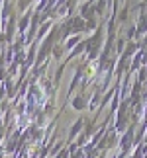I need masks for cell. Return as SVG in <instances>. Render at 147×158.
Returning <instances> with one entry per match:
<instances>
[{
	"label": "cell",
	"mask_w": 147,
	"mask_h": 158,
	"mask_svg": "<svg viewBox=\"0 0 147 158\" xmlns=\"http://www.w3.org/2000/svg\"><path fill=\"white\" fill-rule=\"evenodd\" d=\"M116 141H118V133L112 131V133H108V135H104L102 137V143H100V150H108V148H112Z\"/></svg>",
	"instance_id": "cell-1"
},
{
	"label": "cell",
	"mask_w": 147,
	"mask_h": 158,
	"mask_svg": "<svg viewBox=\"0 0 147 158\" xmlns=\"http://www.w3.org/2000/svg\"><path fill=\"white\" fill-rule=\"evenodd\" d=\"M87 106H88V98H87V96H84V94L77 96V98L73 100V107H75L77 111H82V109L87 107Z\"/></svg>",
	"instance_id": "cell-2"
},
{
	"label": "cell",
	"mask_w": 147,
	"mask_h": 158,
	"mask_svg": "<svg viewBox=\"0 0 147 158\" xmlns=\"http://www.w3.org/2000/svg\"><path fill=\"white\" fill-rule=\"evenodd\" d=\"M110 2H112V0H98L94 4V10H96V14L100 18L106 16V8H110Z\"/></svg>",
	"instance_id": "cell-3"
},
{
	"label": "cell",
	"mask_w": 147,
	"mask_h": 158,
	"mask_svg": "<svg viewBox=\"0 0 147 158\" xmlns=\"http://www.w3.org/2000/svg\"><path fill=\"white\" fill-rule=\"evenodd\" d=\"M137 49H139V43H136V41H127V43H126V49H124V53H122V55L131 59L133 55L137 53Z\"/></svg>",
	"instance_id": "cell-4"
},
{
	"label": "cell",
	"mask_w": 147,
	"mask_h": 158,
	"mask_svg": "<svg viewBox=\"0 0 147 158\" xmlns=\"http://www.w3.org/2000/svg\"><path fill=\"white\" fill-rule=\"evenodd\" d=\"M77 43H81V33H73L69 39H67V43H65V47L67 49H71V47H75Z\"/></svg>",
	"instance_id": "cell-5"
},
{
	"label": "cell",
	"mask_w": 147,
	"mask_h": 158,
	"mask_svg": "<svg viewBox=\"0 0 147 158\" xmlns=\"http://www.w3.org/2000/svg\"><path fill=\"white\" fill-rule=\"evenodd\" d=\"M82 125H84V119H78L77 123H73V127H71V135H69V139H73V137H75L77 133H78V131L82 129Z\"/></svg>",
	"instance_id": "cell-6"
},
{
	"label": "cell",
	"mask_w": 147,
	"mask_h": 158,
	"mask_svg": "<svg viewBox=\"0 0 147 158\" xmlns=\"http://www.w3.org/2000/svg\"><path fill=\"white\" fill-rule=\"evenodd\" d=\"M63 53H65V49H63V47H61L59 43L53 47V55H55V59H61V57H63Z\"/></svg>",
	"instance_id": "cell-7"
},
{
	"label": "cell",
	"mask_w": 147,
	"mask_h": 158,
	"mask_svg": "<svg viewBox=\"0 0 147 158\" xmlns=\"http://www.w3.org/2000/svg\"><path fill=\"white\" fill-rule=\"evenodd\" d=\"M141 4H145V6H147V0H141Z\"/></svg>",
	"instance_id": "cell-8"
},
{
	"label": "cell",
	"mask_w": 147,
	"mask_h": 158,
	"mask_svg": "<svg viewBox=\"0 0 147 158\" xmlns=\"http://www.w3.org/2000/svg\"><path fill=\"white\" fill-rule=\"evenodd\" d=\"M59 2H61V4H63V2H67V0H59Z\"/></svg>",
	"instance_id": "cell-9"
},
{
	"label": "cell",
	"mask_w": 147,
	"mask_h": 158,
	"mask_svg": "<svg viewBox=\"0 0 147 158\" xmlns=\"http://www.w3.org/2000/svg\"><path fill=\"white\" fill-rule=\"evenodd\" d=\"M120 2H126V0H120Z\"/></svg>",
	"instance_id": "cell-10"
}]
</instances>
